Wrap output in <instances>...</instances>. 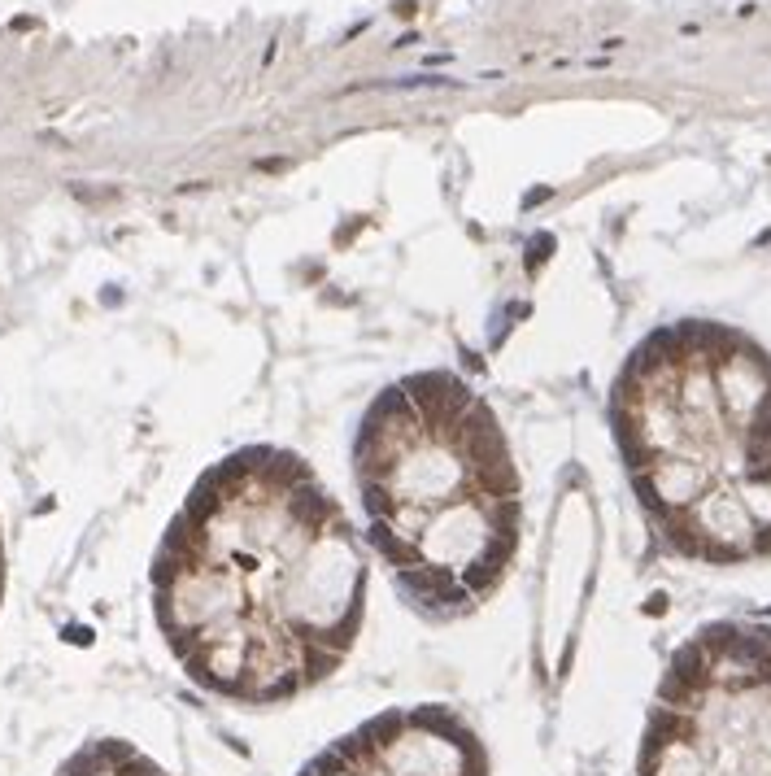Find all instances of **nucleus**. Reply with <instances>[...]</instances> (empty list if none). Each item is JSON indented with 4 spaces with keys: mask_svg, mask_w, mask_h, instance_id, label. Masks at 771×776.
Segmentation results:
<instances>
[{
    "mask_svg": "<svg viewBox=\"0 0 771 776\" xmlns=\"http://www.w3.org/2000/svg\"><path fill=\"white\" fill-rule=\"evenodd\" d=\"M153 615L192 685L275 707L349 659L366 615V555L301 454L244 445L200 471L166 524Z\"/></svg>",
    "mask_w": 771,
    "mask_h": 776,
    "instance_id": "nucleus-1",
    "label": "nucleus"
},
{
    "mask_svg": "<svg viewBox=\"0 0 771 776\" xmlns=\"http://www.w3.org/2000/svg\"><path fill=\"white\" fill-rule=\"evenodd\" d=\"M610 432L667 550L706 567L771 558V354L754 336L654 328L610 384Z\"/></svg>",
    "mask_w": 771,
    "mask_h": 776,
    "instance_id": "nucleus-2",
    "label": "nucleus"
},
{
    "mask_svg": "<svg viewBox=\"0 0 771 776\" xmlns=\"http://www.w3.org/2000/svg\"><path fill=\"white\" fill-rule=\"evenodd\" d=\"M366 536L423 620H466L519 555L523 485L475 384L410 371L379 388L353 432Z\"/></svg>",
    "mask_w": 771,
    "mask_h": 776,
    "instance_id": "nucleus-3",
    "label": "nucleus"
},
{
    "mask_svg": "<svg viewBox=\"0 0 771 776\" xmlns=\"http://www.w3.org/2000/svg\"><path fill=\"white\" fill-rule=\"evenodd\" d=\"M637 776H771L767 624H706L671 654Z\"/></svg>",
    "mask_w": 771,
    "mask_h": 776,
    "instance_id": "nucleus-4",
    "label": "nucleus"
},
{
    "mask_svg": "<svg viewBox=\"0 0 771 776\" xmlns=\"http://www.w3.org/2000/svg\"><path fill=\"white\" fill-rule=\"evenodd\" d=\"M301 776H488L475 729L449 707H393L309 759Z\"/></svg>",
    "mask_w": 771,
    "mask_h": 776,
    "instance_id": "nucleus-5",
    "label": "nucleus"
},
{
    "mask_svg": "<svg viewBox=\"0 0 771 776\" xmlns=\"http://www.w3.org/2000/svg\"><path fill=\"white\" fill-rule=\"evenodd\" d=\"M0 598H5V536H0Z\"/></svg>",
    "mask_w": 771,
    "mask_h": 776,
    "instance_id": "nucleus-6",
    "label": "nucleus"
}]
</instances>
